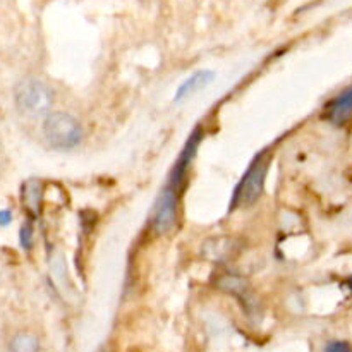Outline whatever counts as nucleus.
<instances>
[{"instance_id": "1", "label": "nucleus", "mask_w": 352, "mask_h": 352, "mask_svg": "<svg viewBox=\"0 0 352 352\" xmlns=\"http://www.w3.org/2000/svg\"><path fill=\"white\" fill-rule=\"evenodd\" d=\"M43 136L54 150L67 151L79 146L85 138L81 122L67 112H52L43 120Z\"/></svg>"}, {"instance_id": "2", "label": "nucleus", "mask_w": 352, "mask_h": 352, "mask_svg": "<svg viewBox=\"0 0 352 352\" xmlns=\"http://www.w3.org/2000/svg\"><path fill=\"white\" fill-rule=\"evenodd\" d=\"M267 172L268 160L265 158V155H260V157L254 158L244 177L237 184L232 199H230V210H236L237 206H251L260 199L261 192L265 189Z\"/></svg>"}, {"instance_id": "3", "label": "nucleus", "mask_w": 352, "mask_h": 352, "mask_svg": "<svg viewBox=\"0 0 352 352\" xmlns=\"http://www.w3.org/2000/svg\"><path fill=\"white\" fill-rule=\"evenodd\" d=\"M54 91L40 79H24L16 88V105L28 116H41L50 110Z\"/></svg>"}, {"instance_id": "4", "label": "nucleus", "mask_w": 352, "mask_h": 352, "mask_svg": "<svg viewBox=\"0 0 352 352\" xmlns=\"http://www.w3.org/2000/svg\"><path fill=\"white\" fill-rule=\"evenodd\" d=\"M179 189L165 186L158 195L151 215V227L157 234H167L177 222Z\"/></svg>"}, {"instance_id": "5", "label": "nucleus", "mask_w": 352, "mask_h": 352, "mask_svg": "<svg viewBox=\"0 0 352 352\" xmlns=\"http://www.w3.org/2000/svg\"><path fill=\"white\" fill-rule=\"evenodd\" d=\"M352 116V85L347 86L344 91H340L332 102L327 105V119L330 122L340 124L347 122Z\"/></svg>"}, {"instance_id": "6", "label": "nucleus", "mask_w": 352, "mask_h": 352, "mask_svg": "<svg viewBox=\"0 0 352 352\" xmlns=\"http://www.w3.org/2000/svg\"><path fill=\"white\" fill-rule=\"evenodd\" d=\"M236 251V241L232 237H213L203 243V256L208 261H226Z\"/></svg>"}, {"instance_id": "7", "label": "nucleus", "mask_w": 352, "mask_h": 352, "mask_svg": "<svg viewBox=\"0 0 352 352\" xmlns=\"http://www.w3.org/2000/svg\"><path fill=\"white\" fill-rule=\"evenodd\" d=\"M213 72L212 71H198L195 72L192 76H189L186 81H182V85L179 86L177 91H175L174 96V102L175 103H181L184 100H188L189 96L196 95L198 91H201L203 88L210 85L213 81Z\"/></svg>"}, {"instance_id": "8", "label": "nucleus", "mask_w": 352, "mask_h": 352, "mask_svg": "<svg viewBox=\"0 0 352 352\" xmlns=\"http://www.w3.org/2000/svg\"><path fill=\"white\" fill-rule=\"evenodd\" d=\"M217 287H219L220 291L227 292V294L236 296V298H243V296L248 294V291H250V285H248L246 278L232 274L222 275V277L217 280Z\"/></svg>"}, {"instance_id": "9", "label": "nucleus", "mask_w": 352, "mask_h": 352, "mask_svg": "<svg viewBox=\"0 0 352 352\" xmlns=\"http://www.w3.org/2000/svg\"><path fill=\"white\" fill-rule=\"evenodd\" d=\"M24 205L28 206V210H31L33 213L40 212V203H41V182L36 179H31L30 182H26L23 191Z\"/></svg>"}, {"instance_id": "10", "label": "nucleus", "mask_w": 352, "mask_h": 352, "mask_svg": "<svg viewBox=\"0 0 352 352\" xmlns=\"http://www.w3.org/2000/svg\"><path fill=\"white\" fill-rule=\"evenodd\" d=\"M10 352H40V342L30 333H19L10 344Z\"/></svg>"}, {"instance_id": "11", "label": "nucleus", "mask_w": 352, "mask_h": 352, "mask_svg": "<svg viewBox=\"0 0 352 352\" xmlns=\"http://www.w3.org/2000/svg\"><path fill=\"white\" fill-rule=\"evenodd\" d=\"M19 241L24 250H30L31 244H33V229H31L30 223H24L23 226V229L19 232Z\"/></svg>"}, {"instance_id": "12", "label": "nucleus", "mask_w": 352, "mask_h": 352, "mask_svg": "<svg viewBox=\"0 0 352 352\" xmlns=\"http://www.w3.org/2000/svg\"><path fill=\"white\" fill-rule=\"evenodd\" d=\"M323 352H352V346L344 340H332V342L327 344Z\"/></svg>"}, {"instance_id": "13", "label": "nucleus", "mask_w": 352, "mask_h": 352, "mask_svg": "<svg viewBox=\"0 0 352 352\" xmlns=\"http://www.w3.org/2000/svg\"><path fill=\"white\" fill-rule=\"evenodd\" d=\"M10 220H12V213H10L9 210H3V212H0V226H7Z\"/></svg>"}, {"instance_id": "14", "label": "nucleus", "mask_w": 352, "mask_h": 352, "mask_svg": "<svg viewBox=\"0 0 352 352\" xmlns=\"http://www.w3.org/2000/svg\"><path fill=\"white\" fill-rule=\"evenodd\" d=\"M347 285H349V289L352 291V277H349V280H347Z\"/></svg>"}]
</instances>
